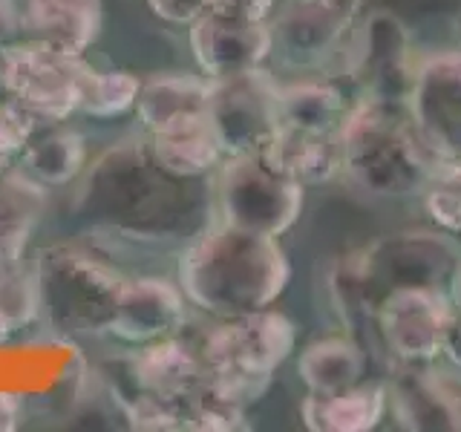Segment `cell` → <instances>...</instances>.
<instances>
[{
  "mask_svg": "<svg viewBox=\"0 0 461 432\" xmlns=\"http://www.w3.org/2000/svg\"><path fill=\"white\" fill-rule=\"evenodd\" d=\"M321 4H323L329 12H335L340 21L352 23V21H355V14L360 12V6H364V0H321Z\"/></svg>",
  "mask_w": 461,
  "mask_h": 432,
  "instance_id": "1f68e13d",
  "label": "cell"
},
{
  "mask_svg": "<svg viewBox=\"0 0 461 432\" xmlns=\"http://www.w3.org/2000/svg\"><path fill=\"white\" fill-rule=\"evenodd\" d=\"M148 6L156 18L173 26H191L196 18L208 12L205 0H148Z\"/></svg>",
  "mask_w": 461,
  "mask_h": 432,
  "instance_id": "4316f807",
  "label": "cell"
},
{
  "mask_svg": "<svg viewBox=\"0 0 461 432\" xmlns=\"http://www.w3.org/2000/svg\"><path fill=\"white\" fill-rule=\"evenodd\" d=\"M136 112L148 136L208 115V76L165 72L141 81Z\"/></svg>",
  "mask_w": 461,
  "mask_h": 432,
  "instance_id": "e0dca14e",
  "label": "cell"
},
{
  "mask_svg": "<svg viewBox=\"0 0 461 432\" xmlns=\"http://www.w3.org/2000/svg\"><path fill=\"white\" fill-rule=\"evenodd\" d=\"M444 355L450 357V364L461 369V311H453V320L447 326L444 338Z\"/></svg>",
  "mask_w": 461,
  "mask_h": 432,
  "instance_id": "4dcf8cb0",
  "label": "cell"
},
{
  "mask_svg": "<svg viewBox=\"0 0 461 432\" xmlns=\"http://www.w3.org/2000/svg\"><path fill=\"white\" fill-rule=\"evenodd\" d=\"M216 220L263 237H283L303 211V184L259 153L228 156L216 176Z\"/></svg>",
  "mask_w": 461,
  "mask_h": 432,
  "instance_id": "277c9868",
  "label": "cell"
},
{
  "mask_svg": "<svg viewBox=\"0 0 461 432\" xmlns=\"http://www.w3.org/2000/svg\"><path fill=\"white\" fill-rule=\"evenodd\" d=\"M179 285L187 302L213 317L271 309L292 268L277 237H263L216 220L179 256Z\"/></svg>",
  "mask_w": 461,
  "mask_h": 432,
  "instance_id": "6da1fadb",
  "label": "cell"
},
{
  "mask_svg": "<svg viewBox=\"0 0 461 432\" xmlns=\"http://www.w3.org/2000/svg\"><path fill=\"white\" fill-rule=\"evenodd\" d=\"M130 374L139 392L165 400H191L208 383V364L202 352H194L179 335L141 343L130 357Z\"/></svg>",
  "mask_w": 461,
  "mask_h": 432,
  "instance_id": "5bb4252c",
  "label": "cell"
},
{
  "mask_svg": "<svg viewBox=\"0 0 461 432\" xmlns=\"http://www.w3.org/2000/svg\"><path fill=\"white\" fill-rule=\"evenodd\" d=\"M150 158L158 170H165L176 179H199L208 176L213 167H220L225 153L220 141H216L208 115H202V119L153 133Z\"/></svg>",
  "mask_w": 461,
  "mask_h": 432,
  "instance_id": "d6986e66",
  "label": "cell"
},
{
  "mask_svg": "<svg viewBox=\"0 0 461 432\" xmlns=\"http://www.w3.org/2000/svg\"><path fill=\"white\" fill-rule=\"evenodd\" d=\"M447 297H450L453 309L461 311V263H458V266L453 268V274H450V292H447Z\"/></svg>",
  "mask_w": 461,
  "mask_h": 432,
  "instance_id": "d6a6232c",
  "label": "cell"
},
{
  "mask_svg": "<svg viewBox=\"0 0 461 432\" xmlns=\"http://www.w3.org/2000/svg\"><path fill=\"white\" fill-rule=\"evenodd\" d=\"M86 162V144L78 130L61 124L38 127V133L29 139L21 153V167L41 182L43 187H61L84 170Z\"/></svg>",
  "mask_w": 461,
  "mask_h": 432,
  "instance_id": "7402d4cb",
  "label": "cell"
},
{
  "mask_svg": "<svg viewBox=\"0 0 461 432\" xmlns=\"http://www.w3.org/2000/svg\"><path fill=\"white\" fill-rule=\"evenodd\" d=\"M346 95L331 84L280 86V124L309 133H340L349 115Z\"/></svg>",
  "mask_w": 461,
  "mask_h": 432,
  "instance_id": "603a6c76",
  "label": "cell"
},
{
  "mask_svg": "<svg viewBox=\"0 0 461 432\" xmlns=\"http://www.w3.org/2000/svg\"><path fill=\"white\" fill-rule=\"evenodd\" d=\"M259 156L303 187L323 184L343 170L340 133H309L280 124Z\"/></svg>",
  "mask_w": 461,
  "mask_h": 432,
  "instance_id": "2e32d148",
  "label": "cell"
},
{
  "mask_svg": "<svg viewBox=\"0 0 461 432\" xmlns=\"http://www.w3.org/2000/svg\"><path fill=\"white\" fill-rule=\"evenodd\" d=\"M9 165H12V156H6L4 150H0V176H4V173L9 170Z\"/></svg>",
  "mask_w": 461,
  "mask_h": 432,
  "instance_id": "836d02e7",
  "label": "cell"
},
{
  "mask_svg": "<svg viewBox=\"0 0 461 432\" xmlns=\"http://www.w3.org/2000/svg\"><path fill=\"white\" fill-rule=\"evenodd\" d=\"M187 40L202 76L222 78L263 67L274 50V32L266 21H234L205 12L187 26Z\"/></svg>",
  "mask_w": 461,
  "mask_h": 432,
  "instance_id": "7c38bea8",
  "label": "cell"
},
{
  "mask_svg": "<svg viewBox=\"0 0 461 432\" xmlns=\"http://www.w3.org/2000/svg\"><path fill=\"white\" fill-rule=\"evenodd\" d=\"M208 122L228 156L263 153L280 127V86L263 67L208 78Z\"/></svg>",
  "mask_w": 461,
  "mask_h": 432,
  "instance_id": "8992f818",
  "label": "cell"
},
{
  "mask_svg": "<svg viewBox=\"0 0 461 432\" xmlns=\"http://www.w3.org/2000/svg\"><path fill=\"white\" fill-rule=\"evenodd\" d=\"M21 400L12 392H0V432H14L21 427Z\"/></svg>",
  "mask_w": 461,
  "mask_h": 432,
  "instance_id": "f546056e",
  "label": "cell"
},
{
  "mask_svg": "<svg viewBox=\"0 0 461 432\" xmlns=\"http://www.w3.org/2000/svg\"><path fill=\"white\" fill-rule=\"evenodd\" d=\"M0 93H4V67H0Z\"/></svg>",
  "mask_w": 461,
  "mask_h": 432,
  "instance_id": "e575fe53",
  "label": "cell"
},
{
  "mask_svg": "<svg viewBox=\"0 0 461 432\" xmlns=\"http://www.w3.org/2000/svg\"><path fill=\"white\" fill-rule=\"evenodd\" d=\"M386 403L395 421L412 432H458L461 392L447 383L429 364H401L386 386Z\"/></svg>",
  "mask_w": 461,
  "mask_h": 432,
  "instance_id": "4fadbf2b",
  "label": "cell"
},
{
  "mask_svg": "<svg viewBox=\"0 0 461 432\" xmlns=\"http://www.w3.org/2000/svg\"><path fill=\"white\" fill-rule=\"evenodd\" d=\"M415 130L444 165V176L461 173V52L438 55L418 67L407 98Z\"/></svg>",
  "mask_w": 461,
  "mask_h": 432,
  "instance_id": "ba28073f",
  "label": "cell"
},
{
  "mask_svg": "<svg viewBox=\"0 0 461 432\" xmlns=\"http://www.w3.org/2000/svg\"><path fill=\"white\" fill-rule=\"evenodd\" d=\"M458 176H461V173H458Z\"/></svg>",
  "mask_w": 461,
  "mask_h": 432,
  "instance_id": "d590c367",
  "label": "cell"
},
{
  "mask_svg": "<svg viewBox=\"0 0 461 432\" xmlns=\"http://www.w3.org/2000/svg\"><path fill=\"white\" fill-rule=\"evenodd\" d=\"M386 407V386L360 381L331 395L309 392L300 415L312 432H369L378 427Z\"/></svg>",
  "mask_w": 461,
  "mask_h": 432,
  "instance_id": "ac0fdd59",
  "label": "cell"
},
{
  "mask_svg": "<svg viewBox=\"0 0 461 432\" xmlns=\"http://www.w3.org/2000/svg\"><path fill=\"white\" fill-rule=\"evenodd\" d=\"M187 323V297L179 283L162 277L122 280L115 294L110 335L124 343H150L179 335Z\"/></svg>",
  "mask_w": 461,
  "mask_h": 432,
  "instance_id": "8fae6325",
  "label": "cell"
},
{
  "mask_svg": "<svg viewBox=\"0 0 461 432\" xmlns=\"http://www.w3.org/2000/svg\"><path fill=\"white\" fill-rule=\"evenodd\" d=\"M297 374L314 395L343 392L364 381L366 352L352 338H323L306 346L297 360Z\"/></svg>",
  "mask_w": 461,
  "mask_h": 432,
  "instance_id": "44dd1931",
  "label": "cell"
},
{
  "mask_svg": "<svg viewBox=\"0 0 461 432\" xmlns=\"http://www.w3.org/2000/svg\"><path fill=\"white\" fill-rule=\"evenodd\" d=\"M41 311L67 331H110L122 280L78 251L58 248L38 259Z\"/></svg>",
  "mask_w": 461,
  "mask_h": 432,
  "instance_id": "5b68a950",
  "label": "cell"
},
{
  "mask_svg": "<svg viewBox=\"0 0 461 432\" xmlns=\"http://www.w3.org/2000/svg\"><path fill=\"white\" fill-rule=\"evenodd\" d=\"M208 12L213 14H225V18H234V21H266L271 9H274V0H205Z\"/></svg>",
  "mask_w": 461,
  "mask_h": 432,
  "instance_id": "83f0119b",
  "label": "cell"
},
{
  "mask_svg": "<svg viewBox=\"0 0 461 432\" xmlns=\"http://www.w3.org/2000/svg\"><path fill=\"white\" fill-rule=\"evenodd\" d=\"M349 23L329 12L321 0H292L271 26L274 43L297 61L323 58L343 40Z\"/></svg>",
  "mask_w": 461,
  "mask_h": 432,
  "instance_id": "ffe728a7",
  "label": "cell"
},
{
  "mask_svg": "<svg viewBox=\"0 0 461 432\" xmlns=\"http://www.w3.org/2000/svg\"><path fill=\"white\" fill-rule=\"evenodd\" d=\"M139 90L141 78L133 76V72L95 69L78 112L93 115V119H115V115H124L127 110H136Z\"/></svg>",
  "mask_w": 461,
  "mask_h": 432,
  "instance_id": "d4e9b609",
  "label": "cell"
},
{
  "mask_svg": "<svg viewBox=\"0 0 461 432\" xmlns=\"http://www.w3.org/2000/svg\"><path fill=\"white\" fill-rule=\"evenodd\" d=\"M297 331L285 314L259 309L251 314L225 317L202 340V357L208 372L230 374V378H249L268 383L294 352Z\"/></svg>",
  "mask_w": 461,
  "mask_h": 432,
  "instance_id": "52a82bcc",
  "label": "cell"
},
{
  "mask_svg": "<svg viewBox=\"0 0 461 432\" xmlns=\"http://www.w3.org/2000/svg\"><path fill=\"white\" fill-rule=\"evenodd\" d=\"M41 314V274L38 263L14 259L0 263V335L32 326Z\"/></svg>",
  "mask_w": 461,
  "mask_h": 432,
  "instance_id": "cb8c5ba5",
  "label": "cell"
},
{
  "mask_svg": "<svg viewBox=\"0 0 461 432\" xmlns=\"http://www.w3.org/2000/svg\"><path fill=\"white\" fill-rule=\"evenodd\" d=\"M349 72L364 86L366 98L407 104L418 69L412 67L410 35L398 18L372 14L349 43Z\"/></svg>",
  "mask_w": 461,
  "mask_h": 432,
  "instance_id": "30bf717a",
  "label": "cell"
},
{
  "mask_svg": "<svg viewBox=\"0 0 461 432\" xmlns=\"http://www.w3.org/2000/svg\"><path fill=\"white\" fill-rule=\"evenodd\" d=\"M38 127L41 122L35 115L4 93V98H0V150L12 158L21 156L29 139L38 133Z\"/></svg>",
  "mask_w": 461,
  "mask_h": 432,
  "instance_id": "484cf974",
  "label": "cell"
},
{
  "mask_svg": "<svg viewBox=\"0 0 461 432\" xmlns=\"http://www.w3.org/2000/svg\"><path fill=\"white\" fill-rule=\"evenodd\" d=\"M18 35H23V4L0 0V47L18 40Z\"/></svg>",
  "mask_w": 461,
  "mask_h": 432,
  "instance_id": "f1b7e54d",
  "label": "cell"
},
{
  "mask_svg": "<svg viewBox=\"0 0 461 432\" xmlns=\"http://www.w3.org/2000/svg\"><path fill=\"white\" fill-rule=\"evenodd\" d=\"M453 311V302L441 288L412 285L389 292L375 311V320L395 360L432 364L438 355H444V338Z\"/></svg>",
  "mask_w": 461,
  "mask_h": 432,
  "instance_id": "9c48e42d",
  "label": "cell"
},
{
  "mask_svg": "<svg viewBox=\"0 0 461 432\" xmlns=\"http://www.w3.org/2000/svg\"><path fill=\"white\" fill-rule=\"evenodd\" d=\"M4 93L23 104L41 124H61L81 110L95 67L78 55L35 38H18L0 47Z\"/></svg>",
  "mask_w": 461,
  "mask_h": 432,
  "instance_id": "3957f363",
  "label": "cell"
},
{
  "mask_svg": "<svg viewBox=\"0 0 461 432\" xmlns=\"http://www.w3.org/2000/svg\"><path fill=\"white\" fill-rule=\"evenodd\" d=\"M104 26V4L101 0H23V32L84 58Z\"/></svg>",
  "mask_w": 461,
  "mask_h": 432,
  "instance_id": "9a60e30c",
  "label": "cell"
},
{
  "mask_svg": "<svg viewBox=\"0 0 461 432\" xmlns=\"http://www.w3.org/2000/svg\"><path fill=\"white\" fill-rule=\"evenodd\" d=\"M343 173L372 196H410L444 176L407 104L360 98L340 127Z\"/></svg>",
  "mask_w": 461,
  "mask_h": 432,
  "instance_id": "7a4b0ae2",
  "label": "cell"
}]
</instances>
